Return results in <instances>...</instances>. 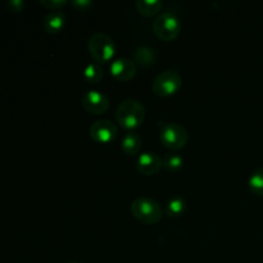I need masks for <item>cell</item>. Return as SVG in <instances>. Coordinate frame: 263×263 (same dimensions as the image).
Listing matches in <instances>:
<instances>
[{
  "instance_id": "cell-9",
  "label": "cell",
  "mask_w": 263,
  "mask_h": 263,
  "mask_svg": "<svg viewBox=\"0 0 263 263\" xmlns=\"http://www.w3.org/2000/svg\"><path fill=\"white\" fill-rule=\"evenodd\" d=\"M162 167H163L162 158L157 153L152 152H144L135 161V168L138 170L139 174L145 176H153L158 174Z\"/></svg>"
},
{
  "instance_id": "cell-16",
  "label": "cell",
  "mask_w": 263,
  "mask_h": 263,
  "mask_svg": "<svg viewBox=\"0 0 263 263\" xmlns=\"http://www.w3.org/2000/svg\"><path fill=\"white\" fill-rule=\"evenodd\" d=\"M104 76V71H103L102 66L97 62H91L87 64L84 69V79L86 80L89 84H97Z\"/></svg>"
},
{
  "instance_id": "cell-10",
  "label": "cell",
  "mask_w": 263,
  "mask_h": 263,
  "mask_svg": "<svg viewBox=\"0 0 263 263\" xmlns=\"http://www.w3.org/2000/svg\"><path fill=\"white\" fill-rule=\"evenodd\" d=\"M110 74L121 82H127L136 76V63L133 59L118 58L112 62L109 67Z\"/></svg>"
},
{
  "instance_id": "cell-8",
  "label": "cell",
  "mask_w": 263,
  "mask_h": 263,
  "mask_svg": "<svg viewBox=\"0 0 263 263\" xmlns=\"http://www.w3.org/2000/svg\"><path fill=\"white\" fill-rule=\"evenodd\" d=\"M81 105L90 115H103L109 108V99L98 90H89L81 98Z\"/></svg>"
},
{
  "instance_id": "cell-18",
  "label": "cell",
  "mask_w": 263,
  "mask_h": 263,
  "mask_svg": "<svg viewBox=\"0 0 263 263\" xmlns=\"http://www.w3.org/2000/svg\"><path fill=\"white\" fill-rule=\"evenodd\" d=\"M184 158L176 153H168L162 158L163 167L170 172H176L181 170L184 167Z\"/></svg>"
},
{
  "instance_id": "cell-17",
  "label": "cell",
  "mask_w": 263,
  "mask_h": 263,
  "mask_svg": "<svg viewBox=\"0 0 263 263\" xmlns=\"http://www.w3.org/2000/svg\"><path fill=\"white\" fill-rule=\"evenodd\" d=\"M248 187L253 194L263 197V167L252 172L248 179Z\"/></svg>"
},
{
  "instance_id": "cell-14",
  "label": "cell",
  "mask_w": 263,
  "mask_h": 263,
  "mask_svg": "<svg viewBox=\"0 0 263 263\" xmlns=\"http://www.w3.org/2000/svg\"><path fill=\"white\" fill-rule=\"evenodd\" d=\"M136 10L144 17H152L161 12L163 3L161 0H138L135 3Z\"/></svg>"
},
{
  "instance_id": "cell-3",
  "label": "cell",
  "mask_w": 263,
  "mask_h": 263,
  "mask_svg": "<svg viewBox=\"0 0 263 263\" xmlns=\"http://www.w3.org/2000/svg\"><path fill=\"white\" fill-rule=\"evenodd\" d=\"M87 49L97 63H107L116 53L115 40L104 32L92 33L87 41Z\"/></svg>"
},
{
  "instance_id": "cell-15",
  "label": "cell",
  "mask_w": 263,
  "mask_h": 263,
  "mask_svg": "<svg viewBox=\"0 0 263 263\" xmlns=\"http://www.w3.org/2000/svg\"><path fill=\"white\" fill-rule=\"evenodd\" d=\"M186 211V200L182 197H174L167 202L166 215L168 217H180Z\"/></svg>"
},
{
  "instance_id": "cell-21",
  "label": "cell",
  "mask_w": 263,
  "mask_h": 263,
  "mask_svg": "<svg viewBox=\"0 0 263 263\" xmlns=\"http://www.w3.org/2000/svg\"><path fill=\"white\" fill-rule=\"evenodd\" d=\"M72 7L76 10H80V12H85V10H89L90 8L94 7V2L91 0H73L71 2Z\"/></svg>"
},
{
  "instance_id": "cell-7",
  "label": "cell",
  "mask_w": 263,
  "mask_h": 263,
  "mask_svg": "<svg viewBox=\"0 0 263 263\" xmlns=\"http://www.w3.org/2000/svg\"><path fill=\"white\" fill-rule=\"evenodd\" d=\"M89 134L90 138L97 143L108 144L117 138L118 128L115 122L102 118V120H98L91 123V126L89 127Z\"/></svg>"
},
{
  "instance_id": "cell-20",
  "label": "cell",
  "mask_w": 263,
  "mask_h": 263,
  "mask_svg": "<svg viewBox=\"0 0 263 263\" xmlns=\"http://www.w3.org/2000/svg\"><path fill=\"white\" fill-rule=\"evenodd\" d=\"M7 10L10 13H21L25 8V2L23 0H9L5 4Z\"/></svg>"
},
{
  "instance_id": "cell-5",
  "label": "cell",
  "mask_w": 263,
  "mask_h": 263,
  "mask_svg": "<svg viewBox=\"0 0 263 263\" xmlns=\"http://www.w3.org/2000/svg\"><path fill=\"white\" fill-rule=\"evenodd\" d=\"M182 86V77L175 69H166L159 72L152 82V90L157 97H171L175 95Z\"/></svg>"
},
{
  "instance_id": "cell-1",
  "label": "cell",
  "mask_w": 263,
  "mask_h": 263,
  "mask_svg": "<svg viewBox=\"0 0 263 263\" xmlns=\"http://www.w3.org/2000/svg\"><path fill=\"white\" fill-rule=\"evenodd\" d=\"M145 116L144 104L134 98L122 100L116 109V121L125 130H135L144 122Z\"/></svg>"
},
{
  "instance_id": "cell-12",
  "label": "cell",
  "mask_w": 263,
  "mask_h": 263,
  "mask_svg": "<svg viewBox=\"0 0 263 263\" xmlns=\"http://www.w3.org/2000/svg\"><path fill=\"white\" fill-rule=\"evenodd\" d=\"M141 145H143V139L135 131H130V133L125 134V136L122 138V143H121V148L127 156L138 154L140 152Z\"/></svg>"
},
{
  "instance_id": "cell-13",
  "label": "cell",
  "mask_w": 263,
  "mask_h": 263,
  "mask_svg": "<svg viewBox=\"0 0 263 263\" xmlns=\"http://www.w3.org/2000/svg\"><path fill=\"white\" fill-rule=\"evenodd\" d=\"M157 61V51L149 46H139L134 51V62L143 67H149Z\"/></svg>"
},
{
  "instance_id": "cell-11",
  "label": "cell",
  "mask_w": 263,
  "mask_h": 263,
  "mask_svg": "<svg viewBox=\"0 0 263 263\" xmlns=\"http://www.w3.org/2000/svg\"><path fill=\"white\" fill-rule=\"evenodd\" d=\"M66 25V14L62 10H51L44 17V30L48 33H58Z\"/></svg>"
},
{
  "instance_id": "cell-19",
  "label": "cell",
  "mask_w": 263,
  "mask_h": 263,
  "mask_svg": "<svg viewBox=\"0 0 263 263\" xmlns=\"http://www.w3.org/2000/svg\"><path fill=\"white\" fill-rule=\"evenodd\" d=\"M41 5L51 10H61L67 4V0H39Z\"/></svg>"
},
{
  "instance_id": "cell-6",
  "label": "cell",
  "mask_w": 263,
  "mask_h": 263,
  "mask_svg": "<svg viewBox=\"0 0 263 263\" xmlns=\"http://www.w3.org/2000/svg\"><path fill=\"white\" fill-rule=\"evenodd\" d=\"M159 139L163 146L171 151H180L185 148L189 141V133L182 125L176 122H167L161 126Z\"/></svg>"
},
{
  "instance_id": "cell-22",
  "label": "cell",
  "mask_w": 263,
  "mask_h": 263,
  "mask_svg": "<svg viewBox=\"0 0 263 263\" xmlns=\"http://www.w3.org/2000/svg\"><path fill=\"white\" fill-rule=\"evenodd\" d=\"M68 263H79V262H68Z\"/></svg>"
},
{
  "instance_id": "cell-4",
  "label": "cell",
  "mask_w": 263,
  "mask_h": 263,
  "mask_svg": "<svg viewBox=\"0 0 263 263\" xmlns=\"http://www.w3.org/2000/svg\"><path fill=\"white\" fill-rule=\"evenodd\" d=\"M153 32L163 41H172L181 32V22L174 12L159 13L153 21Z\"/></svg>"
},
{
  "instance_id": "cell-2",
  "label": "cell",
  "mask_w": 263,
  "mask_h": 263,
  "mask_svg": "<svg viewBox=\"0 0 263 263\" xmlns=\"http://www.w3.org/2000/svg\"><path fill=\"white\" fill-rule=\"evenodd\" d=\"M131 213L144 225H156L162 220L161 204L151 197H138L131 203Z\"/></svg>"
}]
</instances>
